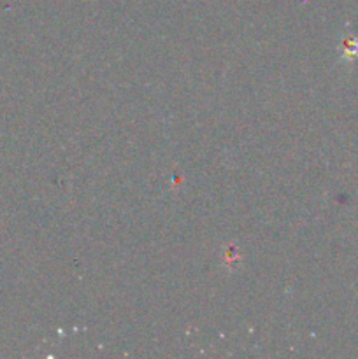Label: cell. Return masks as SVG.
Masks as SVG:
<instances>
[{"mask_svg":"<svg viewBox=\"0 0 358 359\" xmlns=\"http://www.w3.org/2000/svg\"><path fill=\"white\" fill-rule=\"evenodd\" d=\"M343 58L344 60H357L358 58V37H353V35H350V37H346L343 41Z\"/></svg>","mask_w":358,"mask_h":359,"instance_id":"1","label":"cell"}]
</instances>
